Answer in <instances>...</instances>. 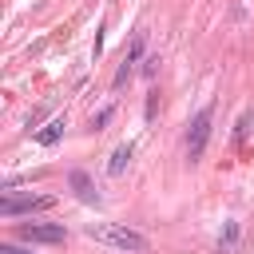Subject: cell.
<instances>
[{
  "instance_id": "cell-3",
  "label": "cell",
  "mask_w": 254,
  "mask_h": 254,
  "mask_svg": "<svg viewBox=\"0 0 254 254\" xmlns=\"http://www.w3.org/2000/svg\"><path fill=\"white\" fill-rule=\"evenodd\" d=\"M143 52H147V32L139 28V32L131 36V44H127V52H123V64H119V71H115V79H111V87H115V91H119V87H123V83H127V79L135 75V64L143 60Z\"/></svg>"
},
{
  "instance_id": "cell-1",
  "label": "cell",
  "mask_w": 254,
  "mask_h": 254,
  "mask_svg": "<svg viewBox=\"0 0 254 254\" xmlns=\"http://www.w3.org/2000/svg\"><path fill=\"white\" fill-rule=\"evenodd\" d=\"M83 234H87L91 242H99V246L115 250V254H151L147 234L131 230L127 222H87V230H83Z\"/></svg>"
},
{
  "instance_id": "cell-8",
  "label": "cell",
  "mask_w": 254,
  "mask_h": 254,
  "mask_svg": "<svg viewBox=\"0 0 254 254\" xmlns=\"http://www.w3.org/2000/svg\"><path fill=\"white\" fill-rule=\"evenodd\" d=\"M127 163H131V143H119V147L111 151V163H107V171H111V175H123V171H127Z\"/></svg>"
},
{
  "instance_id": "cell-6",
  "label": "cell",
  "mask_w": 254,
  "mask_h": 254,
  "mask_svg": "<svg viewBox=\"0 0 254 254\" xmlns=\"http://www.w3.org/2000/svg\"><path fill=\"white\" fill-rule=\"evenodd\" d=\"M67 187H71V190H75V198H83V202H95V198H99L95 183H91L83 171H71V175H67Z\"/></svg>"
},
{
  "instance_id": "cell-12",
  "label": "cell",
  "mask_w": 254,
  "mask_h": 254,
  "mask_svg": "<svg viewBox=\"0 0 254 254\" xmlns=\"http://www.w3.org/2000/svg\"><path fill=\"white\" fill-rule=\"evenodd\" d=\"M234 242H238V226H234V222H226V250H230Z\"/></svg>"
},
{
  "instance_id": "cell-2",
  "label": "cell",
  "mask_w": 254,
  "mask_h": 254,
  "mask_svg": "<svg viewBox=\"0 0 254 254\" xmlns=\"http://www.w3.org/2000/svg\"><path fill=\"white\" fill-rule=\"evenodd\" d=\"M210 123H214V107H202V111L190 119V127H187V159H190V163L202 155V147H206V139H210Z\"/></svg>"
},
{
  "instance_id": "cell-9",
  "label": "cell",
  "mask_w": 254,
  "mask_h": 254,
  "mask_svg": "<svg viewBox=\"0 0 254 254\" xmlns=\"http://www.w3.org/2000/svg\"><path fill=\"white\" fill-rule=\"evenodd\" d=\"M250 119H254L250 111H242V115H238V127H234V143H246V135H250Z\"/></svg>"
},
{
  "instance_id": "cell-10",
  "label": "cell",
  "mask_w": 254,
  "mask_h": 254,
  "mask_svg": "<svg viewBox=\"0 0 254 254\" xmlns=\"http://www.w3.org/2000/svg\"><path fill=\"white\" fill-rule=\"evenodd\" d=\"M111 115H115V107H103V111H95V115H91V127H95V131H103V127L111 123Z\"/></svg>"
},
{
  "instance_id": "cell-4",
  "label": "cell",
  "mask_w": 254,
  "mask_h": 254,
  "mask_svg": "<svg viewBox=\"0 0 254 254\" xmlns=\"http://www.w3.org/2000/svg\"><path fill=\"white\" fill-rule=\"evenodd\" d=\"M52 206H56V198H52V194H28V198H12V194H4V202H0V214H4V218H16V214L52 210Z\"/></svg>"
},
{
  "instance_id": "cell-7",
  "label": "cell",
  "mask_w": 254,
  "mask_h": 254,
  "mask_svg": "<svg viewBox=\"0 0 254 254\" xmlns=\"http://www.w3.org/2000/svg\"><path fill=\"white\" fill-rule=\"evenodd\" d=\"M60 135H64V115H56L52 123H44V127L36 131V143H40V147H56Z\"/></svg>"
},
{
  "instance_id": "cell-11",
  "label": "cell",
  "mask_w": 254,
  "mask_h": 254,
  "mask_svg": "<svg viewBox=\"0 0 254 254\" xmlns=\"http://www.w3.org/2000/svg\"><path fill=\"white\" fill-rule=\"evenodd\" d=\"M155 71H159V56H147L143 60V75H155Z\"/></svg>"
},
{
  "instance_id": "cell-5",
  "label": "cell",
  "mask_w": 254,
  "mask_h": 254,
  "mask_svg": "<svg viewBox=\"0 0 254 254\" xmlns=\"http://www.w3.org/2000/svg\"><path fill=\"white\" fill-rule=\"evenodd\" d=\"M20 238L24 242H64L67 230L64 226H52V222H24L20 226Z\"/></svg>"
},
{
  "instance_id": "cell-13",
  "label": "cell",
  "mask_w": 254,
  "mask_h": 254,
  "mask_svg": "<svg viewBox=\"0 0 254 254\" xmlns=\"http://www.w3.org/2000/svg\"><path fill=\"white\" fill-rule=\"evenodd\" d=\"M0 254H24V250H20V246H12V242H4V246H0Z\"/></svg>"
}]
</instances>
